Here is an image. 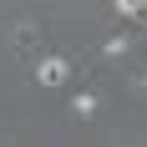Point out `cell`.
<instances>
[{
  "mask_svg": "<svg viewBox=\"0 0 147 147\" xmlns=\"http://www.w3.org/2000/svg\"><path fill=\"white\" fill-rule=\"evenodd\" d=\"M41 81H46V86H61V81H66V61H61V56L41 61Z\"/></svg>",
  "mask_w": 147,
  "mask_h": 147,
  "instance_id": "6da1fadb",
  "label": "cell"
}]
</instances>
